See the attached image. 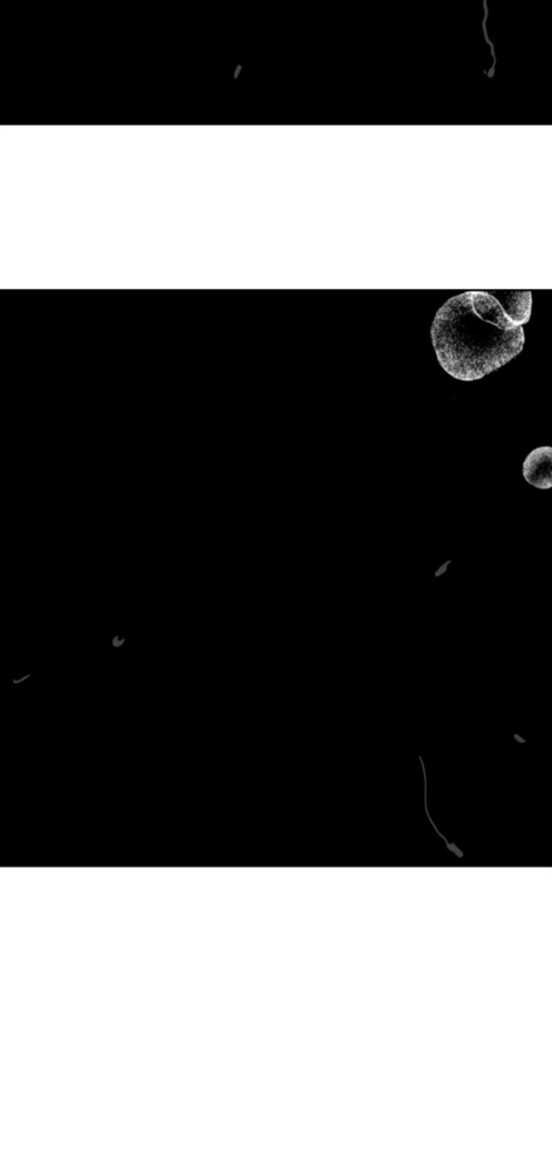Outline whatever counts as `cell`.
Segmentation results:
<instances>
[{"label":"cell","instance_id":"6da1fadb","mask_svg":"<svg viewBox=\"0 0 552 1161\" xmlns=\"http://www.w3.org/2000/svg\"><path fill=\"white\" fill-rule=\"evenodd\" d=\"M436 358L447 374L475 382L504 367L524 346L523 326L506 315L489 292L452 297L436 313L431 328Z\"/></svg>","mask_w":552,"mask_h":1161},{"label":"cell","instance_id":"7a4b0ae2","mask_svg":"<svg viewBox=\"0 0 552 1161\" xmlns=\"http://www.w3.org/2000/svg\"><path fill=\"white\" fill-rule=\"evenodd\" d=\"M552 448L534 449L523 464V475L530 485L547 490L552 487Z\"/></svg>","mask_w":552,"mask_h":1161},{"label":"cell","instance_id":"3957f363","mask_svg":"<svg viewBox=\"0 0 552 1161\" xmlns=\"http://www.w3.org/2000/svg\"><path fill=\"white\" fill-rule=\"evenodd\" d=\"M492 294L500 302L502 309L505 310L506 315L512 319L515 324L523 326L527 324L532 310V293L529 291H494Z\"/></svg>","mask_w":552,"mask_h":1161},{"label":"cell","instance_id":"277c9868","mask_svg":"<svg viewBox=\"0 0 552 1161\" xmlns=\"http://www.w3.org/2000/svg\"><path fill=\"white\" fill-rule=\"evenodd\" d=\"M420 762H421V764H422V770H423V776H424V803H426V811H427V816H428V818H429L430 824H431L432 826H434V828H435V830H436V833L438 834L439 836L443 838V840L444 841V843H446L447 849H448L449 851H451V852L454 853V854L456 855V857H459L460 859L464 858V853L461 852L460 849H459V847H457V846L454 844V843H449L448 840H447V838H446V836H444V834H443L442 833L439 832V829L436 828V826L435 825L434 820H432V818H431L430 813H429V809H428V800H427V799H428L427 771H426V766H424V762H423V759H422V757H420Z\"/></svg>","mask_w":552,"mask_h":1161}]
</instances>
